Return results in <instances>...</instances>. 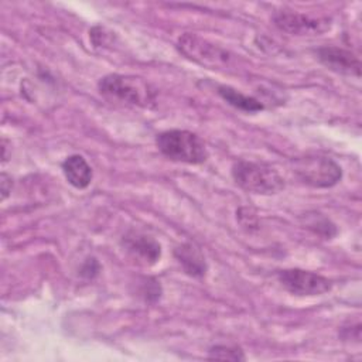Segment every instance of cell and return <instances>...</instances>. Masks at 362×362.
I'll use <instances>...</instances> for the list:
<instances>
[{
    "instance_id": "1",
    "label": "cell",
    "mask_w": 362,
    "mask_h": 362,
    "mask_svg": "<svg viewBox=\"0 0 362 362\" xmlns=\"http://www.w3.org/2000/svg\"><path fill=\"white\" fill-rule=\"evenodd\" d=\"M99 92L112 99L134 106H150L154 103L156 93L153 88L141 78L133 75L109 74L98 82Z\"/></svg>"
},
{
    "instance_id": "2",
    "label": "cell",
    "mask_w": 362,
    "mask_h": 362,
    "mask_svg": "<svg viewBox=\"0 0 362 362\" xmlns=\"http://www.w3.org/2000/svg\"><path fill=\"white\" fill-rule=\"evenodd\" d=\"M157 148L170 160L187 164H201L208 158L204 140L188 130H167L156 137Z\"/></svg>"
},
{
    "instance_id": "3",
    "label": "cell",
    "mask_w": 362,
    "mask_h": 362,
    "mask_svg": "<svg viewBox=\"0 0 362 362\" xmlns=\"http://www.w3.org/2000/svg\"><path fill=\"white\" fill-rule=\"evenodd\" d=\"M233 181L245 191L270 195L284 188L283 177L269 164L238 160L232 165Z\"/></svg>"
},
{
    "instance_id": "4",
    "label": "cell",
    "mask_w": 362,
    "mask_h": 362,
    "mask_svg": "<svg viewBox=\"0 0 362 362\" xmlns=\"http://www.w3.org/2000/svg\"><path fill=\"white\" fill-rule=\"evenodd\" d=\"M294 174L307 185L315 188H329L342 178L341 167L324 156H304L293 161Z\"/></svg>"
},
{
    "instance_id": "5",
    "label": "cell",
    "mask_w": 362,
    "mask_h": 362,
    "mask_svg": "<svg viewBox=\"0 0 362 362\" xmlns=\"http://www.w3.org/2000/svg\"><path fill=\"white\" fill-rule=\"evenodd\" d=\"M177 47L180 52H182L187 58L211 69L226 68L233 59L230 52L201 38L197 34L187 33L181 35L178 38Z\"/></svg>"
},
{
    "instance_id": "6",
    "label": "cell",
    "mask_w": 362,
    "mask_h": 362,
    "mask_svg": "<svg viewBox=\"0 0 362 362\" xmlns=\"http://www.w3.org/2000/svg\"><path fill=\"white\" fill-rule=\"evenodd\" d=\"M280 284L294 296H321L331 290L329 279L303 269H284L277 274Z\"/></svg>"
},
{
    "instance_id": "7",
    "label": "cell",
    "mask_w": 362,
    "mask_h": 362,
    "mask_svg": "<svg viewBox=\"0 0 362 362\" xmlns=\"http://www.w3.org/2000/svg\"><path fill=\"white\" fill-rule=\"evenodd\" d=\"M272 18L279 30L293 35H318L331 27V20L327 17H311L287 8L274 11Z\"/></svg>"
},
{
    "instance_id": "8",
    "label": "cell",
    "mask_w": 362,
    "mask_h": 362,
    "mask_svg": "<svg viewBox=\"0 0 362 362\" xmlns=\"http://www.w3.org/2000/svg\"><path fill=\"white\" fill-rule=\"evenodd\" d=\"M122 246L124 247V252L129 255V257L140 266H153L161 257L160 243L154 238L144 233H127L123 236Z\"/></svg>"
},
{
    "instance_id": "9",
    "label": "cell",
    "mask_w": 362,
    "mask_h": 362,
    "mask_svg": "<svg viewBox=\"0 0 362 362\" xmlns=\"http://www.w3.org/2000/svg\"><path fill=\"white\" fill-rule=\"evenodd\" d=\"M315 54L321 64H324L328 69L337 74L349 75V76L361 75V62L358 57L348 49L329 45V47L318 48Z\"/></svg>"
},
{
    "instance_id": "10",
    "label": "cell",
    "mask_w": 362,
    "mask_h": 362,
    "mask_svg": "<svg viewBox=\"0 0 362 362\" xmlns=\"http://www.w3.org/2000/svg\"><path fill=\"white\" fill-rule=\"evenodd\" d=\"M174 256L188 276L202 277L206 273V262L201 250L192 243H182L174 250Z\"/></svg>"
},
{
    "instance_id": "11",
    "label": "cell",
    "mask_w": 362,
    "mask_h": 362,
    "mask_svg": "<svg viewBox=\"0 0 362 362\" xmlns=\"http://www.w3.org/2000/svg\"><path fill=\"white\" fill-rule=\"evenodd\" d=\"M62 173L66 181L78 189L86 188L92 181V168L79 154H72L64 160Z\"/></svg>"
},
{
    "instance_id": "12",
    "label": "cell",
    "mask_w": 362,
    "mask_h": 362,
    "mask_svg": "<svg viewBox=\"0 0 362 362\" xmlns=\"http://www.w3.org/2000/svg\"><path fill=\"white\" fill-rule=\"evenodd\" d=\"M218 93L219 96L228 102L230 106L242 110V112H259L263 109V103L259 102L257 99L252 98V96H246L242 92L233 89L232 86H226V85H221L218 86Z\"/></svg>"
},
{
    "instance_id": "13",
    "label": "cell",
    "mask_w": 362,
    "mask_h": 362,
    "mask_svg": "<svg viewBox=\"0 0 362 362\" xmlns=\"http://www.w3.org/2000/svg\"><path fill=\"white\" fill-rule=\"evenodd\" d=\"M307 228H310L313 232H315L327 239L332 238L337 233L335 225L329 219L321 216L320 214H315L314 216L310 218V221L307 222Z\"/></svg>"
},
{
    "instance_id": "14",
    "label": "cell",
    "mask_w": 362,
    "mask_h": 362,
    "mask_svg": "<svg viewBox=\"0 0 362 362\" xmlns=\"http://www.w3.org/2000/svg\"><path fill=\"white\" fill-rule=\"evenodd\" d=\"M209 359H226V361H245L243 351L238 346L215 345L209 349Z\"/></svg>"
},
{
    "instance_id": "15",
    "label": "cell",
    "mask_w": 362,
    "mask_h": 362,
    "mask_svg": "<svg viewBox=\"0 0 362 362\" xmlns=\"http://www.w3.org/2000/svg\"><path fill=\"white\" fill-rule=\"evenodd\" d=\"M98 272H99V264H98V262L92 257V259H88V260L85 262V264H83V267H82V270H81V274H82V276H86V277H93V276L98 274Z\"/></svg>"
},
{
    "instance_id": "16",
    "label": "cell",
    "mask_w": 362,
    "mask_h": 362,
    "mask_svg": "<svg viewBox=\"0 0 362 362\" xmlns=\"http://www.w3.org/2000/svg\"><path fill=\"white\" fill-rule=\"evenodd\" d=\"M10 191H11V178L6 173H3L1 174V198L4 199Z\"/></svg>"
}]
</instances>
